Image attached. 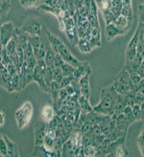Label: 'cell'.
<instances>
[{"mask_svg":"<svg viewBox=\"0 0 144 157\" xmlns=\"http://www.w3.org/2000/svg\"><path fill=\"white\" fill-rule=\"evenodd\" d=\"M118 97H119V93L114 89L112 84L108 87L102 88L100 92L99 103L93 107V110L100 114L112 115L115 110V105L117 103Z\"/></svg>","mask_w":144,"mask_h":157,"instance_id":"obj_1","label":"cell"},{"mask_svg":"<svg viewBox=\"0 0 144 157\" xmlns=\"http://www.w3.org/2000/svg\"><path fill=\"white\" fill-rule=\"evenodd\" d=\"M45 34H46V37L49 41V44L51 46V48L54 49V52L55 54L60 55L62 57V59L65 61L68 64H71L72 66L76 67L82 63V61L77 60L76 58L74 57L71 52L67 48V46L64 44V42L60 39L59 37H57L55 35H54L52 33H50L48 30L47 27H45Z\"/></svg>","mask_w":144,"mask_h":157,"instance_id":"obj_2","label":"cell"},{"mask_svg":"<svg viewBox=\"0 0 144 157\" xmlns=\"http://www.w3.org/2000/svg\"><path fill=\"white\" fill-rule=\"evenodd\" d=\"M32 115H34V105L29 101L23 103L21 107L17 109L15 112V120H16L17 127L19 130H22L29 125Z\"/></svg>","mask_w":144,"mask_h":157,"instance_id":"obj_3","label":"cell"},{"mask_svg":"<svg viewBox=\"0 0 144 157\" xmlns=\"http://www.w3.org/2000/svg\"><path fill=\"white\" fill-rule=\"evenodd\" d=\"M44 21L40 17H29L22 24L21 29L28 35H40L43 30Z\"/></svg>","mask_w":144,"mask_h":157,"instance_id":"obj_4","label":"cell"},{"mask_svg":"<svg viewBox=\"0 0 144 157\" xmlns=\"http://www.w3.org/2000/svg\"><path fill=\"white\" fill-rule=\"evenodd\" d=\"M114 89L120 94H124L130 91V73L123 68L121 71L116 75L114 82L112 83Z\"/></svg>","mask_w":144,"mask_h":157,"instance_id":"obj_5","label":"cell"},{"mask_svg":"<svg viewBox=\"0 0 144 157\" xmlns=\"http://www.w3.org/2000/svg\"><path fill=\"white\" fill-rule=\"evenodd\" d=\"M32 75H34V69L28 66L26 61L24 60L23 64L20 69V81H21V89L23 90L26 86H28L32 82Z\"/></svg>","mask_w":144,"mask_h":157,"instance_id":"obj_6","label":"cell"},{"mask_svg":"<svg viewBox=\"0 0 144 157\" xmlns=\"http://www.w3.org/2000/svg\"><path fill=\"white\" fill-rule=\"evenodd\" d=\"M15 30V25L12 21L4 22L0 26V39H1V43L3 46L9 43V40L13 38Z\"/></svg>","mask_w":144,"mask_h":157,"instance_id":"obj_7","label":"cell"},{"mask_svg":"<svg viewBox=\"0 0 144 157\" xmlns=\"http://www.w3.org/2000/svg\"><path fill=\"white\" fill-rule=\"evenodd\" d=\"M92 75V69L91 67L86 71V73L82 78L78 80V84H79V90L80 94L84 97L90 98L91 95V87H90V77Z\"/></svg>","mask_w":144,"mask_h":157,"instance_id":"obj_8","label":"cell"},{"mask_svg":"<svg viewBox=\"0 0 144 157\" xmlns=\"http://www.w3.org/2000/svg\"><path fill=\"white\" fill-rule=\"evenodd\" d=\"M47 131V123L39 118L35 124V145H42Z\"/></svg>","mask_w":144,"mask_h":157,"instance_id":"obj_9","label":"cell"},{"mask_svg":"<svg viewBox=\"0 0 144 157\" xmlns=\"http://www.w3.org/2000/svg\"><path fill=\"white\" fill-rule=\"evenodd\" d=\"M113 23L117 27H119L120 29H122L126 34V33H128L130 29H132L133 23H134V18H128V17L120 15V16H118L117 18L114 20Z\"/></svg>","mask_w":144,"mask_h":157,"instance_id":"obj_10","label":"cell"},{"mask_svg":"<svg viewBox=\"0 0 144 157\" xmlns=\"http://www.w3.org/2000/svg\"><path fill=\"white\" fill-rule=\"evenodd\" d=\"M32 82L37 83L38 86H39L41 89L44 91V92L48 93L49 92V87L45 82V78H44V73H43L41 70L39 69L37 66L34 68V75H32Z\"/></svg>","mask_w":144,"mask_h":157,"instance_id":"obj_11","label":"cell"},{"mask_svg":"<svg viewBox=\"0 0 144 157\" xmlns=\"http://www.w3.org/2000/svg\"><path fill=\"white\" fill-rule=\"evenodd\" d=\"M123 35H125V33L122 29H120L119 27L116 26L114 23L105 25V39L108 41H112L116 37L123 36Z\"/></svg>","mask_w":144,"mask_h":157,"instance_id":"obj_12","label":"cell"},{"mask_svg":"<svg viewBox=\"0 0 144 157\" xmlns=\"http://www.w3.org/2000/svg\"><path fill=\"white\" fill-rule=\"evenodd\" d=\"M30 156L35 157H54V156H60L59 153L52 151H48L45 149L42 145H35L34 151L30 154Z\"/></svg>","mask_w":144,"mask_h":157,"instance_id":"obj_13","label":"cell"},{"mask_svg":"<svg viewBox=\"0 0 144 157\" xmlns=\"http://www.w3.org/2000/svg\"><path fill=\"white\" fill-rule=\"evenodd\" d=\"M114 123H115V127L117 129H119L120 131L127 133L128 128L131 127L132 124L130 123V121L125 117V115L123 113H120L114 118Z\"/></svg>","mask_w":144,"mask_h":157,"instance_id":"obj_14","label":"cell"},{"mask_svg":"<svg viewBox=\"0 0 144 157\" xmlns=\"http://www.w3.org/2000/svg\"><path fill=\"white\" fill-rule=\"evenodd\" d=\"M55 115L57 114H55V110H54V106L48 104V105L43 106V108L41 110L40 118H41L42 121H44L45 123H49V121H51Z\"/></svg>","mask_w":144,"mask_h":157,"instance_id":"obj_15","label":"cell"},{"mask_svg":"<svg viewBox=\"0 0 144 157\" xmlns=\"http://www.w3.org/2000/svg\"><path fill=\"white\" fill-rule=\"evenodd\" d=\"M4 140H6V147H7V153H9V157H19V149L18 146L15 141H13L9 136L6 134H2Z\"/></svg>","mask_w":144,"mask_h":157,"instance_id":"obj_16","label":"cell"},{"mask_svg":"<svg viewBox=\"0 0 144 157\" xmlns=\"http://www.w3.org/2000/svg\"><path fill=\"white\" fill-rule=\"evenodd\" d=\"M74 150H75V147L73 146L71 139L68 137L66 140L63 143L62 148H61V156H63V157L74 156Z\"/></svg>","mask_w":144,"mask_h":157,"instance_id":"obj_17","label":"cell"},{"mask_svg":"<svg viewBox=\"0 0 144 157\" xmlns=\"http://www.w3.org/2000/svg\"><path fill=\"white\" fill-rule=\"evenodd\" d=\"M77 104H78V106H79L80 112L89 113L91 111H93V107L90 104V98H86L84 95H82V94L79 95V98H78V100H77Z\"/></svg>","mask_w":144,"mask_h":157,"instance_id":"obj_18","label":"cell"},{"mask_svg":"<svg viewBox=\"0 0 144 157\" xmlns=\"http://www.w3.org/2000/svg\"><path fill=\"white\" fill-rule=\"evenodd\" d=\"M90 67L91 66L88 62H82L78 66H76L74 68V71H73V75H72L73 78H74L75 81H78L80 78L83 77V75H85L86 71H87Z\"/></svg>","mask_w":144,"mask_h":157,"instance_id":"obj_19","label":"cell"},{"mask_svg":"<svg viewBox=\"0 0 144 157\" xmlns=\"http://www.w3.org/2000/svg\"><path fill=\"white\" fill-rule=\"evenodd\" d=\"M61 10L64 12H68L71 16H73L76 13L74 0H64L61 4Z\"/></svg>","mask_w":144,"mask_h":157,"instance_id":"obj_20","label":"cell"},{"mask_svg":"<svg viewBox=\"0 0 144 157\" xmlns=\"http://www.w3.org/2000/svg\"><path fill=\"white\" fill-rule=\"evenodd\" d=\"M126 135V133L125 132H123V131H120L119 129H117V128H114V129H112L111 131H109V132L105 134V138L108 139V140H110V141H114L116 140L117 138H119L121 137V136H124Z\"/></svg>","mask_w":144,"mask_h":157,"instance_id":"obj_21","label":"cell"},{"mask_svg":"<svg viewBox=\"0 0 144 157\" xmlns=\"http://www.w3.org/2000/svg\"><path fill=\"white\" fill-rule=\"evenodd\" d=\"M132 111H133V115L136 121H143V113H144V109H143V104L141 105H137V104H134L132 106Z\"/></svg>","mask_w":144,"mask_h":157,"instance_id":"obj_22","label":"cell"},{"mask_svg":"<svg viewBox=\"0 0 144 157\" xmlns=\"http://www.w3.org/2000/svg\"><path fill=\"white\" fill-rule=\"evenodd\" d=\"M11 1L7 0H0V18H6L11 12Z\"/></svg>","mask_w":144,"mask_h":157,"instance_id":"obj_23","label":"cell"},{"mask_svg":"<svg viewBox=\"0 0 144 157\" xmlns=\"http://www.w3.org/2000/svg\"><path fill=\"white\" fill-rule=\"evenodd\" d=\"M100 14H102V19H103V21H105V25L113 23L114 20L116 19V17L114 16V14L111 12L110 9L109 10H102V11H100Z\"/></svg>","mask_w":144,"mask_h":157,"instance_id":"obj_24","label":"cell"},{"mask_svg":"<svg viewBox=\"0 0 144 157\" xmlns=\"http://www.w3.org/2000/svg\"><path fill=\"white\" fill-rule=\"evenodd\" d=\"M76 46L82 52H90L91 50H92L89 41H88L87 39H85V38H79V39H78Z\"/></svg>","mask_w":144,"mask_h":157,"instance_id":"obj_25","label":"cell"},{"mask_svg":"<svg viewBox=\"0 0 144 157\" xmlns=\"http://www.w3.org/2000/svg\"><path fill=\"white\" fill-rule=\"evenodd\" d=\"M139 65L140 64L134 59L132 61H125V64H124V67L123 68H124L128 73H135V72H137Z\"/></svg>","mask_w":144,"mask_h":157,"instance_id":"obj_26","label":"cell"},{"mask_svg":"<svg viewBox=\"0 0 144 157\" xmlns=\"http://www.w3.org/2000/svg\"><path fill=\"white\" fill-rule=\"evenodd\" d=\"M54 57H55V52H54V49L50 47L46 50V54H45L44 60L46 63L47 66L54 67Z\"/></svg>","mask_w":144,"mask_h":157,"instance_id":"obj_27","label":"cell"},{"mask_svg":"<svg viewBox=\"0 0 144 157\" xmlns=\"http://www.w3.org/2000/svg\"><path fill=\"white\" fill-rule=\"evenodd\" d=\"M122 16L128 17V18H134V10L132 3H125L122 4V9H121V14Z\"/></svg>","mask_w":144,"mask_h":157,"instance_id":"obj_28","label":"cell"},{"mask_svg":"<svg viewBox=\"0 0 144 157\" xmlns=\"http://www.w3.org/2000/svg\"><path fill=\"white\" fill-rule=\"evenodd\" d=\"M74 66H72L71 64H68V63L65 62L64 64L61 67V70H62L63 77H70V75H73V71H74Z\"/></svg>","mask_w":144,"mask_h":157,"instance_id":"obj_29","label":"cell"},{"mask_svg":"<svg viewBox=\"0 0 144 157\" xmlns=\"http://www.w3.org/2000/svg\"><path fill=\"white\" fill-rule=\"evenodd\" d=\"M4 47H6V49L7 54L9 55V57L12 58V56L16 52V49H17V44H16V41H15L14 38H12Z\"/></svg>","mask_w":144,"mask_h":157,"instance_id":"obj_30","label":"cell"},{"mask_svg":"<svg viewBox=\"0 0 144 157\" xmlns=\"http://www.w3.org/2000/svg\"><path fill=\"white\" fill-rule=\"evenodd\" d=\"M115 157H124V156H128V153L125 149V144H121L116 148V150L114 152Z\"/></svg>","mask_w":144,"mask_h":157,"instance_id":"obj_31","label":"cell"},{"mask_svg":"<svg viewBox=\"0 0 144 157\" xmlns=\"http://www.w3.org/2000/svg\"><path fill=\"white\" fill-rule=\"evenodd\" d=\"M44 78H45V82L49 87V84L52 82V78H54V67L47 66L46 70L44 72Z\"/></svg>","mask_w":144,"mask_h":157,"instance_id":"obj_32","label":"cell"},{"mask_svg":"<svg viewBox=\"0 0 144 157\" xmlns=\"http://www.w3.org/2000/svg\"><path fill=\"white\" fill-rule=\"evenodd\" d=\"M0 156L9 157V153H7V147L4 140L3 136L0 135Z\"/></svg>","mask_w":144,"mask_h":157,"instance_id":"obj_33","label":"cell"},{"mask_svg":"<svg viewBox=\"0 0 144 157\" xmlns=\"http://www.w3.org/2000/svg\"><path fill=\"white\" fill-rule=\"evenodd\" d=\"M122 113L125 115V117L127 118L128 121H130L131 124H134L136 123L135 118H134V115H133V111H132V107L131 106H126V107L123 109Z\"/></svg>","mask_w":144,"mask_h":157,"instance_id":"obj_34","label":"cell"},{"mask_svg":"<svg viewBox=\"0 0 144 157\" xmlns=\"http://www.w3.org/2000/svg\"><path fill=\"white\" fill-rule=\"evenodd\" d=\"M96 149L97 147L93 144L91 145H87V146H84V152H85V156H94L95 155V152H96Z\"/></svg>","mask_w":144,"mask_h":157,"instance_id":"obj_35","label":"cell"},{"mask_svg":"<svg viewBox=\"0 0 144 157\" xmlns=\"http://www.w3.org/2000/svg\"><path fill=\"white\" fill-rule=\"evenodd\" d=\"M62 78H63V73L62 70H61V67H54V78L52 80L60 84Z\"/></svg>","mask_w":144,"mask_h":157,"instance_id":"obj_36","label":"cell"},{"mask_svg":"<svg viewBox=\"0 0 144 157\" xmlns=\"http://www.w3.org/2000/svg\"><path fill=\"white\" fill-rule=\"evenodd\" d=\"M136 48H126L125 50V61H132L136 57Z\"/></svg>","mask_w":144,"mask_h":157,"instance_id":"obj_37","label":"cell"},{"mask_svg":"<svg viewBox=\"0 0 144 157\" xmlns=\"http://www.w3.org/2000/svg\"><path fill=\"white\" fill-rule=\"evenodd\" d=\"M72 80H73V75H70V77H63V78L61 80V82L59 84L60 88H65L66 86L70 85L72 82Z\"/></svg>","mask_w":144,"mask_h":157,"instance_id":"obj_38","label":"cell"},{"mask_svg":"<svg viewBox=\"0 0 144 157\" xmlns=\"http://www.w3.org/2000/svg\"><path fill=\"white\" fill-rule=\"evenodd\" d=\"M137 146L139 148V151H140L141 155H143V129L141 130L140 134H139L138 138H137Z\"/></svg>","mask_w":144,"mask_h":157,"instance_id":"obj_39","label":"cell"},{"mask_svg":"<svg viewBox=\"0 0 144 157\" xmlns=\"http://www.w3.org/2000/svg\"><path fill=\"white\" fill-rule=\"evenodd\" d=\"M44 4H46L48 6H51V7H61L62 2H61L60 0H45Z\"/></svg>","mask_w":144,"mask_h":157,"instance_id":"obj_40","label":"cell"},{"mask_svg":"<svg viewBox=\"0 0 144 157\" xmlns=\"http://www.w3.org/2000/svg\"><path fill=\"white\" fill-rule=\"evenodd\" d=\"M65 63V61L62 59L60 55L55 54L54 57V67H62V65Z\"/></svg>","mask_w":144,"mask_h":157,"instance_id":"obj_41","label":"cell"},{"mask_svg":"<svg viewBox=\"0 0 144 157\" xmlns=\"http://www.w3.org/2000/svg\"><path fill=\"white\" fill-rule=\"evenodd\" d=\"M36 66L39 68L41 71L44 73L45 72V70H46V68H47V65H46V63H45V60L44 59H40V60H37V64H36Z\"/></svg>","mask_w":144,"mask_h":157,"instance_id":"obj_42","label":"cell"},{"mask_svg":"<svg viewBox=\"0 0 144 157\" xmlns=\"http://www.w3.org/2000/svg\"><path fill=\"white\" fill-rule=\"evenodd\" d=\"M144 103V94L143 92H136L135 93V104L141 105Z\"/></svg>","mask_w":144,"mask_h":157,"instance_id":"obj_43","label":"cell"},{"mask_svg":"<svg viewBox=\"0 0 144 157\" xmlns=\"http://www.w3.org/2000/svg\"><path fill=\"white\" fill-rule=\"evenodd\" d=\"M65 90H66V92H67V94H68V97H71V95H73L74 93H76V92H80V91H76L74 89V87L70 84V85H68L65 87Z\"/></svg>","mask_w":144,"mask_h":157,"instance_id":"obj_44","label":"cell"},{"mask_svg":"<svg viewBox=\"0 0 144 157\" xmlns=\"http://www.w3.org/2000/svg\"><path fill=\"white\" fill-rule=\"evenodd\" d=\"M6 124V111L3 109L0 110V127H3Z\"/></svg>","mask_w":144,"mask_h":157,"instance_id":"obj_45","label":"cell"},{"mask_svg":"<svg viewBox=\"0 0 144 157\" xmlns=\"http://www.w3.org/2000/svg\"><path fill=\"white\" fill-rule=\"evenodd\" d=\"M137 73L138 75H140L141 78H144V63H141L140 65H139V67H138V69H137Z\"/></svg>","mask_w":144,"mask_h":157,"instance_id":"obj_46","label":"cell"},{"mask_svg":"<svg viewBox=\"0 0 144 157\" xmlns=\"http://www.w3.org/2000/svg\"><path fill=\"white\" fill-rule=\"evenodd\" d=\"M84 2H85V0H74V3H75V7H76V10L84 6Z\"/></svg>","mask_w":144,"mask_h":157,"instance_id":"obj_47","label":"cell"},{"mask_svg":"<svg viewBox=\"0 0 144 157\" xmlns=\"http://www.w3.org/2000/svg\"><path fill=\"white\" fill-rule=\"evenodd\" d=\"M100 1H102V0H95V2H96V3H99Z\"/></svg>","mask_w":144,"mask_h":157,"instance_id":"obj_48","label":"cell"},{"mask_svg":"<svg viewBox=\"0 0 144 157\" xmlns=\"http://www.w3.org/2000/svg\"><path fill=\"white\" fill-rule=\"evenodd\" d=\"M7 1H11V0H7Z\"/></svg>","mask_w":144,"mask_h":157,"instance_id":"obj_49","label":"cell"}]
</instances>
